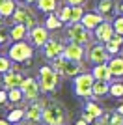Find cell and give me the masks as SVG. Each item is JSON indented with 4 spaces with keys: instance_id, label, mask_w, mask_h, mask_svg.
<instances>
[{
    "instance_id": "1",
    "label": "cell",
    "mask_w": 123,
    "mask_h": 125,
    "mask_svg": "<svg viewBox=\"0 0 123 125\" xmlns=\"http://www.w3.org/2000/svg\"><path fill=\"white\" fill-rule=\"evenodd\" d=\"M67 114L63 104L58 101H43V123L45 125H65Z\"/></svg>"
},
{
    "instance_id": "2",
    "label": "cell",
    "mask_w": 123,
    "mask_h": 125,
    "mask_svg": "<svg viewBox=\"0 0 123 125\" xmlns=\"http://www.w3.org/2000/svg\"><path fill=\"white\" fill-rule=\"evenodd\" d=\"M60 77L62 75L58 73L54 67L51 65H43L39 69V86H41V92L43 94H51L58 88V82H60Z\"/></svg>"
},
{
    "instance_id": "3",
    "label": "cell",
    "mask_w": 123,
    "mask_h": 125,
    "mask_svg": "<svg viewBox=\"0 0 123 125\" xmlns=\"http://www.w3.org/2000/svg\"><path fill=\"white\" fill-rule=\"evenodd\" d=\"M52 67L56 69L62 77H77V75L82 73V63L75 62V60H69L63 54L52 60Z\"/></svg>"
},
{
    "instance_id": "4",
    "label": "cell",
    "mask_w": 123,
    "mask_h": 125,
    "mask_svg": "<svg viewBox=\"0 0 123 125\" xmlns=\"http://www.w3.org/2000/svg\"><path fill=\"white\" fill-rule=\"evenodd\" d=\"M93 84H95V77H93V73H80L75 77V82H73V86H75V94L78 95V97H84V99H88V97H93Z\"/></svg>"
},
{
    "instance_id": "5",
    "label": "cell",
    "mask_w": 123,
    "mask_h": 125,
    "mask_svg": "<svg viewBox=\"0 0 123 125\" xmlns=\"http://www.w3.org/2000/svg\"><path fill=\"white\" fill-rule=\"evenodd\" d=\"M32 56H34V49L24 39L22 41H15L10 47V58L13 62H30Z\"/></svg>"
},
{
    "instance_id": "6",
    "label": "cell",
    "mask_w": 123,
    "mask_h": 125,
    "mask_svg": "<svg viewBox=\"0 0 123 125\" xmlns=\"http://www.w3.org/2000/svg\"><path fill=\"white\" fill-rule=\"evenodd\" d=\"M92 30H88L82 22H71L69 30H67V37L69 41H75V43H80V45H88L92 41Z\"/></svg>"
},
{
    "instance_id": "7",
    "label": "cell",
    "mask_w": 123,
    "mask_h": 125,
    "mask_svg": "<svg viewBox=\"0 0 123 125\" xmlns=\"http://www.w3.org/2000/svg\"><path fill=\"white\" fill-rule=\"evenodd\" d=\"M88 60L93 63V65H97V63H108L110 60V52L106 51V45H102L101 41L97 43H92L90 47H88Z\"/></svg>"
},
{
    "instance_id": "8",
    "label": "cell",
    "mask_w": 123,
    "mask_h": 125,
    "mask_svg": "<svg viewBox=\"0 0 123 125\" xmlns=\"http://www.w3.org/2000/svg\"><path fill=\"white\" fill-rule=\"evenodd\" d=\"M24 118L30 125L43 123V101H30L24 108Z\"/></svg>"
},
{
    "instance_id": "9",
    "label": "cell",
    "mask_w": 123,
    "mask_h": 125,
    "mask_svg": "<svg viewBox=\"0 0 123 125\" xmlns=\"http://www.w3.org/2000/svg\"><path fill=\"white\" fill-rule=\"evenodd\" d=\"M20 90H22V94H24V99H28V101H37L39 92H41V86H39V82H37L36 78L26 77L24 82H22V86H20Z\"/></svg>"
},
{
    "instance_id": "10",
    "label": "cell",
    "mask_w": 123,
    "mask_h": 125,
    "mask_svg": "<svg viewBox=\"0 0 123 125\" xmlns=\"http://www.w3.org/2000/svg\"><path fill=\"white\" fill-rule=\"evenodd\" d=\"M13 21L15 22H20V24H26L28 28H34L36 24V15H34V11L28 10V8H17L15 13H13Z\"/></svg>"
},
{
    "instance_id": "11",
    "label": "cell",
    "mask_w": 123,
    "mask_h": 125,
    "mask_svg": "<svg viewBox=\"0 0 123 125\" xmlns=\"http://www.w3.org/2000/svg\"><path fill=\"white\" fill-rule=\"evenodd\" d=\"M28 36H30V41L34 43V45H37V47H45L47 41L51 39L47 26H34V28H30Z\"/></svg>"
},
{
    "instance_id": "12",
    "label": "cell",
    "mask_w": 123,
    "mask_h": 125,
    "mask_svg": "<svg viewBox=\"0 0 123 125\" xmlns=\"http://www.w3.org/2000/svg\"><path fill=\"white\" fill-rule=\"evenodd\" d=\"M114 34H116V30H114V22H108V21H102L101 24L95 28V39L101 43H108L110 39L114 37Z\"/></svg>"
},
{
    "instance_id": "13",
    "label": "cell",
    "mask_w": 123,
    "mask_h": 125,
    "mask_svg": "<svg viewBox=\"0 0 123 125\" xmlns=\"http://www.w3.org/2000/svg\"><path fill=\"white\" fill-rule=\"evenodd\" d=\"M4 90H11V88H20L24 82V77L20 71H8L4 73Z\"/></svg>"
},
{
    "instance_id": "14",
    "label": "cell",
    "mask_w": 123,
    "mask_h": 125,
    "mask_svg": "<svg viewBox=\"0 0 123 125\" xmlns=\"http://www.w3.org/2000/svg\"><path fill=\"white\" fill-rule=\"evenodd\" d=\"M63 56L69 60H75V62H80L84 58V45L69 41V45H65V49H63Z\"/></svg>"
},
{
    "instance_id": "15",
    "label": "cell",
    "mask_w": 123,
    "mask_h": 125,
    "mask_svg": "<svg viewBox=\"0 0 123 125\" xmlns=\"http://www.w3.org/2000/svg\"><path fill=\"white\" fill-rule=\"evenodd\" d=\"M63 49H65V45H62L60 41L49 39V41H47V45L43 47V52H45V56L49 58V60H54V58H58V56H62V54H63Z\"/></svg>"
},
{
    "instance_id": "16",
    "label": "cell",
    "mask_w": 123,
    "mask_h": 125,
    "mask_svg": "<svg viewBox=\"0 0 123 125\" xmlns=\"http://www.w3.org/2000/svg\"><path fill=\"white\" fill-rule=\"evenodd\" d=\"M102 21H104V15H101L99 11H90V13H84V17H82L80 22L86 26L88 30H95Z\"/></svg>"
},
{
    "instance_id": "17",
    "label": "cell",
    "mask_w": 123,
    "mask_h": 125,
    "mask_svg": "<svg viewBox=\"0 0 123 125\" xmlns=\"http://www.w3.org/2000/svg\"><path fill=\"white\" fill-rule=\"evenodd\" d=\"M92 73H93V77H95V80H106V82H110L114 78L112 73H110L108 63H97V65H93Z\"/></svg>"
},
{
    "instance_id": "18",
    "label": "cell",
    "mask_w": 123,
    "mask_h": 125,
    "mask_svg": "<svg viewBox=\"0 0 123 125\" xmlns=\"http://www.w3.org/2000/svg\"><path fill=\"white\" fill-rule=\"evenodd\" d=\"M108 67L114 78H121L123 77V58L121 56H114L108 60Z\"/></svg>"
},
{
    "instance_id": "19",
    "label": "cell",
    "mask_w": 123,
    "mask_h": 125,
    "mask_svg": "<svg viewBox=\"0 0 123 125\" xmlns=\"http://www.w3.org/2000/svg\"><path fill=\"white\" fill-rule=\"evenodd\" d=\"M102 125H123V116L119 114L118 110L116 112H104V114L99 118Z\"/></svg>"
},
{
    "instance_id": "20",
    "label": "cell",
    "mask_w": 123,
    "mask_h": 125,
    "mask_svg": "<svg viewBox=\"0 0 123 125\" xmlns=\"http://www.w3.org/2000/svg\"><path fill=\"white\" fill-rule=\"evenodd\" d=\"M28 26L26 24H20V22H15V26L10 30V39L11 41H22L26 37V34H28Z\"/></svg>"
},
{
    "instance_id": "21",
    "label": "cell",
    "mask_w": 123,
    "mask_h": 125,
    "mask_svg": "<svg viewBox=\"0 0 123 125\" xmlns=\"http://www.w3.org/2000/svg\"><path fill=\"white\" fill-rule=\"evenodd\" d=\"M116 8H118L116 0H99L97 2V11L101 13V15H104V19L112 15Z\"/></svg>"
},
{
    "instance_id": "22",
    "label": "cell",
    "mask_w": 123,
    "mask_h": 125,
    "mask_svg": "<svg viewBox=\"0 0 123 125\" xmlns=\"http://www.w3.org/2000/svg\"><path fill=\"white\" fill-rule=\"evenodd\" d=\"M108 94H110V82H106V80H95V84H93V97L99 99V97H104Z\"/></svg>"
},
{
    "instance_id": "23",
    "label": "cell",
    "mask_w": 123,
    "mask_h": 125,
    "mask_svg": "<svg viewBox=\"0 0 123 125\" xmlns=\"http://www.w3.org/2000/svg\"><path fill=\"white\" fill-rule=\"evenodd\" d=\"M17 0H0V15L2 17H13L17 10Z\"/></svg>"
},
{
    "instance_id": "24",
    "label": "cell",
    "mask_w": 123,
    "mask_h": 125,
    "mask_svg": "<svg viewBox=\"0 0 123 125\" xmlns=\"http://www.w3.org/2000/svg\"><path fill=\"white\" fill-rule=\"evenodd\" d=\"M106 45V51L110 52V54H118L119 51H121V45H123V36H119V34H114V37L110 39L108 43H104Z\"/></svg>"
},
{
    "instance_id": "25",
    "label": "cell",
    "mask_w": 123,
    "mask_h": 125,
    "mask_svg": "<svg viewBox=\"0 0 123 125\" xmlns=\"http://www.w3.org/2000/svg\"><path fill=\"white\" fill-rule=\"evenodd\" d=\"M58 8V0H37V10L43 13H52Z\"/></svg>"
},
{
    "instance_id": "26",
    "label": "cell",
    "mask_w": 123,
    "mask_h": 125,
    "mask_svg": "<svg viewBox=\"0 0 123 125\" xmlns=\"http://www.w3.org/2000/svg\"><path fill=\"white\" fill-rule=\"evenodd\" d=\"M62 24H63V22H62V19L58 15H49L47 21H45V26L49 28V30H60Z\"/></svg>"
},
{
    "instance_id": "27",
    "label": "cell",
    "mask_w": 123,
    "mask_h": 125,
    "mask_svg": "<svg viewBox=\"0 0 123 125\" xmlns=\"http://www.w3.org/2000/svg\"><path fill=\"white\" fill-rule=\"evenodd\" d=\"M8 99H10V103H20L24 99V94L20 88H11L8 90Z\"/></svg>"
},
{
    "instance_id": "28",
    "label": "cell",
    "mask_w": 123,
    "mask_h": 125,
    "mask_svg": "<svg viewBox=\"0 0 123 125\" xmlns=\"http://www.w3.org/2000/svg\"><path fill=\"white\" fill-rule=\"evenodd\" d=\"M82 17H84V8H82V6H71V17H69V22H80Z\"/></svg>"
},
{
    "instance_id": "29",
    "label": "cell",
    "mask_w": 123,
    "mask_h": 125,
    "mask_svg": "<svg viewBox=\"0 0 123 125\" xmlns=\"http://www.w3.org/2000/svg\"><path fill=\"white\" fill-rule=\"evenodd\" d=\"M22 118H24V108H13L8 114V121L10 123H19Z\"/></svg>"
},
{
    "instance_id": "30",
    "label": "cell",
    "mask_w": 123,
    "mask_h": 125,
    "mask_svg": "<svg viewBox=\"0 0 123 125\" xmlns=\"http://www.w3.org/2000/svg\"><path fill=\"white\" fill-rule=\"evenodd\" d=\"M84 110H88V112H92L93 116H95V118H101L102 114H104V110L101 108V106H99L97 103H93V101H90V103H86V106H84Z\"/></svg>"
},
{
    "instance_id": "31",
    "label": "cell",
    "mask_w": 123,
    "mask_h": 125,
    "mask_svg": "<svg viewBox=\"0 0 123 125\" xmlns=\"http://www.w3.org/2000/svg\"><path fill=\"white\" fill-rule=\"evenodd\" d=\"M110 95H114V97H123V82L121 80H116V82L110 84Z\"/></svg>"
},
{
    "instance_id": "32",
    "label": "cell",
    "mask_w": 123,
    "mask_h": 125,
    "mask_svg": "<svg viewBox=\"0 0 123 125\" xmlns=\"http://www.w3.org/2000/svg\"><path fill=\"white\" fill-rule=\"evenodd\" d=\"M11 71V58L10 56H0V73Z\"/></svg>"
},
{
    "instance_id": "33",
    "label": "cell",
    "mask_w": 123,
    "mask_h": 125,
    "mask_svg": "<svg viewBox=\"0 0 123 125\" xmlns=\"http://www.w3.org/2000/svg\"><path fill=\"white\" fill-rule=\"evenodd\" d=\"M58 17L62 19V22H69V17H71V6H69V4H67V6H63Z\"/></svg>"
},
{
    "instance_id": "34",
    "label": "cell",
    "mask_w": 123,
    "mask_h": 125,
    "mask_svg": "<svg viewBox=\"0 0 123 125\" xmlns=\"http://www.w3.org/2000/svg\"><path fill=\"white\" fill-rule=\"evenodd\" d=\"M114 30H116V34L123 36V15H119V17L114 19Z\"/></svg>"
},
{
    "instance_id": "35",
    "label": "cell",
    "mask_w": 123,
    "mask_h": 125,
    "mask_svg": "<svg viewBox=\"0 0 123 125\" xmlns=\"http://www.w3.org/2000/svg\"><path fill=\"white\" fill-rule=\"evenodd\" d=\"M80 118H82V120H84V121H88V123H90V125L97 121V118H95V116H93L92 112H88V110H82V116H80Z\"/></svg>"
},
{
    "instance_id": "36",
    "label": "cell",
    "mask_w": 123,
    "mask_h": 125,
    "mask_svg": "<svg viewBox=\"0 0 123 125\" xmlns=\"http://www.w3.org/2000/svg\"><path fill=\"white\" fill-rule=\"evenodd\" d=\"M10 41V32H6L4 28H0V43Z\"/></svg>"
},
{
    "instance_id": "37",
    "label": "cell",
    "mask_w": 123,
    "mask_h": 125,
    "mask_svg": "<svg viewBox=\"0 0 123 125\" xmlns=\"http://www.w3.org/2000/svg\"><path fill=\"white\" fill-rule=\"evenodd\" d=\"M69 6H84L86 4V0H65Z\"/></svg>"
},
{
    "instance_id": "38",
    "label": "cell",
    "mask_w": 123,
    "mask_h": 125,
    "mask_svg": "<svg viewBox=\"0 0 123 125\" xmlns=\"http://www.w3.org/2000/svg\"><path fill=\"white\" fill-rule=\"evenodd\" d=\"M6 101H10L8 99V90H2V92H0V104H4Z\"/></svg>"
},
{
    "instance_id": "39",
    "label": "cell",
    "mask_w": 123,
    "mask_h": 125,
    "mask_svg": "<svg viewBox=\"0 0 123 125\" xmlns=\"http://www.w3.org/2000/svg\"><path fill=\"white\" fill-rule=\"evenodd\" d=\"M118 11H119V13H121V15H123V0H121V2H119V4H118Z\"/></svg>"
},
{
    "instance_id": "40",
    "label": "cell",
    "mask_w": 123,
    "mask_h": 125,
    "mask_svg": "<svg viewBox=\"0 0 123 125\" xmlns=\"http://www.w3.org/2000/svg\"><path fill=\"white\" fill-rule=\"evenodd\" d=\"M75 125H90V123H88V121H84V120H82V118H80V120H78V121H77V123H75Z\"/></svg>"
},
{
    "instance_id": "41",
    "label": "cell",
    "mask_w": 123,
    "mask_h": 125,
    "mask_svg": "<svg viewBox=\"0 0 123 125\" xmlns=\"http://www.w3.org/2000/svg\"><path fill=\"white\" fill-rule=\"evenodd\" d=\"M116 110H118L119 114H121V116H123V104H119V106H118V108H116Z\"/></svg>"
},
{
    "instance_id": "42",
    "label": "cell",
    "mask_w": 123,
    "mask_h": 125,
    "mask_svg": "<svg viewBox=\"0 0 123 125\" xmlns=\"http://www.w3.org/2000/svg\"><path fill=\"white\" fill-rule=\"evenodd\" d=\"M0 125H10V121L8 120H0Z\"/></svg>"
},
{
    "instance_id": "43",
    "label": "cell",
    "mask_w": 123,
    "mask_h": 125,
    "mask_svg": "<svg viewBox=\"0 0 123 125\" xmlns=\"http://www.w3.org/2000/svg\"><path fill=\"white\" fill-rule=\"evenodd\" d=\"M92 125H102V123H101V121L97 120V121H95V123H92Z\"/></svg>"
},
{
    "instance_id": "44",
    "label": "cell",
    "mask_w": 123,
    "mask_h": 125,
    "mask_svg": "<svg viewBox=\"0 0 123 125\" xmlns=\"http://www.w3.org/2000/svg\"><path fill=\"white\" fill-rule=\"evenodd\" d=\"M0 22H2V15H0Z\"/></svg>"
}]
</instances>
